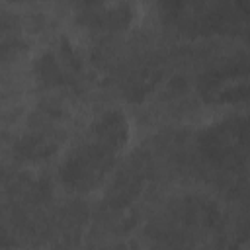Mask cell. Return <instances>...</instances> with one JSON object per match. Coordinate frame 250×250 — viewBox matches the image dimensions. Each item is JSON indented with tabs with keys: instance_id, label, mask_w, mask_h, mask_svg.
I'll list each match as a JSON object with an SVG mask.
<instances>
[{
	"instance_id": "1",
	"label": "cell",
	"mask_w": 250,
	"mask_h": 250,
	"mask_svg": "<svg viewBox=\"0 0 250 250\" xmlns=\"http://www.w3.org/2000/svg\"><path fill=\"white\" fill-rule=\"evenodd\" d=\"M129 135L131 127L123 111L107 109L100 113L61 162L59 176L64 188L78 193L100 188L115 168Z\"/></svg>"
},
{
	"instance_id": "2",
	"label": "cell",
	"mask_w": 250,
	"mask_h": 250,
	"mask_svg": "<svg viewBox=\"0 0 250 250\" xmlns=\"http://www.w3.org/2000/svg\"><path fill=\"white\" fill-rule=\"evenodd\" d=\"M78 21L94 31L111 33L131 25L135 8L129 0H76Z\"/></svg>"
},
{
	"instance_id": "3",
	"label": "cell",
	"mask_w": 250,
	"mask_h": 250,
	"mask_svg": "<svg viewBox=\"0 0 250 250\" xmlns=\"http://www.w3.org/2000/svg\"><path fill=\"white\" fill-rule=\"evenodd\" d=\"M80 70V57L74 45L62 37L55 51H45L33 66L35 78L43 88L68 86Z\"/></svg>"
},
{
	"instance_id": "4",
	"label": "cell",
	"mask_w": 250,
	"mask_h": 250,
	"mask_svg": "<svg viewBox=\"0 0 250 250\" xmlns=\"http://www.w3.org/2000/svg\"><path fill=\"white\" fill-rule=\"evenodd\" d=\"M203 154L219 166L234 164L236 156L242 158L244 150V121L242 119H227L207 129L201 137Z\"/></svg>"
},
{
	"instance_id": "5",
	"label": "cell",
	"mask_w": 250,
	"mask_h": 250,
	"mask_svg": "<svg viewBox=\"0 0 250 250\" xmlns=\"http://www.w3.org/2000/svg\"><path fill=\"white\" fill-rule=\"evenodd\" d=\"M59 150V139L51 131L27 133L16 145V154L23 160H43Z\"/></svg>"
}]
</instances>
